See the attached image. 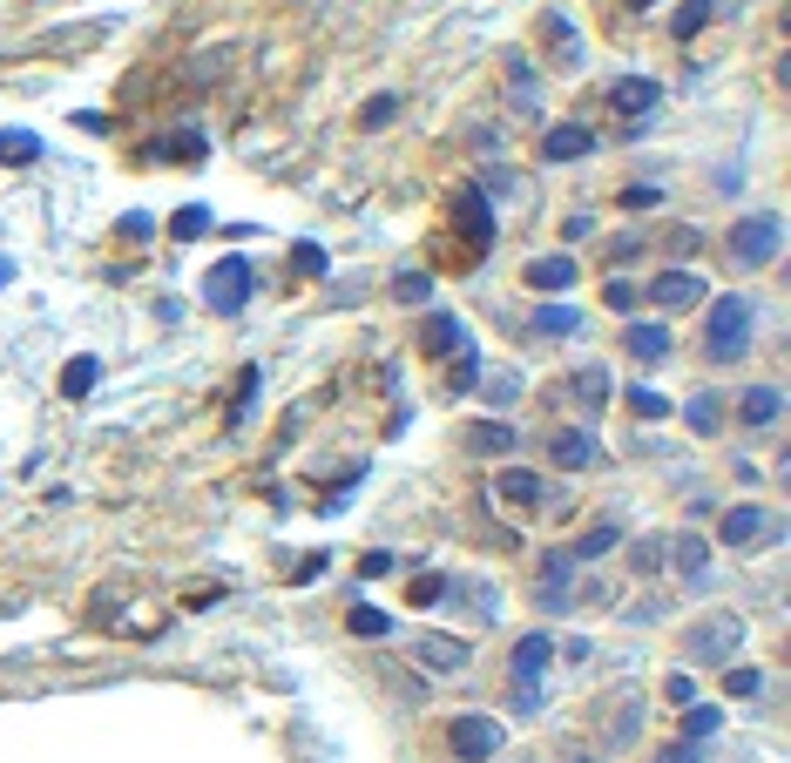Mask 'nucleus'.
<instances>
[{
	"mask_svg": "<svg viewBox=\"0 0 791 763\" xmlns=\"http://www.w3.org/2000/svg\"><path fill=\"white\" fill-rule=\"evenodd\" d=\"M588 230H596V217H588V210H582V217H569V223H562V244H582Z\"/></svg>",
	"mask_w": 791,
	"mask_h": 763,
	"instance_id": "51",
	"label": "nucleus"
},
{
	"mask_svg": "<svg viewBox=\"0 0 791 763\" xmlns=\"http://www.w3.org/2000/svg\"><path fill=\"white\" fill-rule=\"evenodd\" d=\"M392 298H400V304H426V298H433V277H426V270L392 277Z\"/></svg>",
	"mask_w": 791,
	"mask_h": 763,
	"instance_id": "41",
	"label": "nucleus"
},
{
	"mask_svg": "<svg viewBox=\"0 0 791 763\" xmlns=\"http://www.w3.org/2000/svg\"><path fill=\"white\" fill-rule=\"evenodd\" d=\"M684 656L690 662H710V669H731V656H744V615L718 609V615H703L684 628Z\"/></svg>",
	"mask_w": 791,
	"mask_h": 763,
	"instance_id": "2",
	"label": "nucleus"
},
{
	"mask_svg": "<svg viewBox=\"0 0 791 763\" xmlns=\"http://www.w3.org/2000/svg\"><path fill=\"white\" fill-rule=\"evenodd\" d=\"M616 541H622V528H616V520H596V528H588V534L569 547V560H575V568H582V560H603Z\"/></svg>",
	"mask_w": 791,
	"mask_h": 763,
	"instance_id": "27",
	"label": "nucleus"
},
{
	"mask_svg": "<svg viewBox=\"0 0 791 763\" xmlns=\"http://www.w3.org/2000/svg\"><path fill=\"white\" fill-rule=\"evenodd\" d=\"M684 419H690V432H697V439H710V432L724 426V398H718V392H697L690 406H684Z\"/></svg>",
	"mask_w": 791,
	"mask_h": 763,
	"instance_id": "28",
	"label": "nucleus"
},
{
	"mask_svg": "<svg viewBox=\"0 0 791 763\" xmlns=\"http://www.w3.org/2000/svg\"><path fill=\"white\" fill-rule=\"evenodd\" d=\"M345 628H352V635H392V615H386V609H366V601H359V609L345 615Z\"/></svg>",
	"mask_w": 791,
	"mask_h": 763,
	"instance_id": "40",
	"label": "nucleus"
},
{
	"mask_svg": "<svg viewBox=\"0 0 791 763\" xmlns=\"http://www.w3.org/2000/svg\"><path fill=\"white\" fill-rule=\"evenodd\" d=\"M473 379H481V351H473V338L454 351V366H447V392H467Z\"/></svg>",
	"mask_w": 791,
	"mask_h": 763,
	"instance_id": "34",
	"label": "nucleus"
},
{
	"mask_svg": "<svg viewBox=\"0 0 791 763\" xmlns=\"http://www.w3.org/2000/svg\"><path fill=\"white\" fill-rule=\"evenodd\" d=\"M758 690H765V675L750 669V662H744V669H724V696H731V703H750Z\"/></svg>",
	"mask_w": 791,
	"mask_h": 763,
	"instance_id": "36",
	"label": "nucleus"
},
{
	"mask_svg": "<svg viewBox=\"0 0 791 763\" xmlns=\"http://www.w3.org/2000/svg\"><path fill=\"white\" fill-rule=\"evenodd\" d=\"M325 568H332V560H325V554H311V560H298V568H291V581H319Z\"/></svg>",
	"mask_w": 791,
	"mask_h": 763,
	"instance_id": "52",
	"label": "nucleus"
},
{
	"mask_svg": "<svg viewBox=\"0 0 791 763\" xmlns=\"http://www.w3.org/2000/svg\"><path fill=\"white\" fill-rule=\"evenodd\" d=\"M204 230H217V217H210L204 204H183V210L170 217V236H183V244H196V236H204Z\"/></svg>",
	"mask_w": 791,
	"mask_h": 763,
	"instance_id": "32",
	"label": "nucleus"
},
{
	"mask_svg": "<svg viewBox=\"0 0 791 763\" xmlns=\"http://www.w3.org/2000/svg\"><path fill=\"white\" fill-rule=\"evenodd\" d=\"M622 8H629V14H643V8H656V0H622Z\"/></svg>",
	"mask_w": 791,
	"mask_h": 763,
	"instance_id": "54",
	"label": "nucleus"
},
{
	"mask_svg": "<svg viewBox=\"0 0 791 763\" xmlns=\"http://www.w3.org/2000/svg\"><path fill=\"white\" fill-rule=\"evenodd\" d=\"M656 102H663V89L650 82V74H622V82H609V108H616V115H629V123L656 115Z\"/></svg>",
	"mask_w": 791,
	"mask_h": 763,
	"instance_id": "10",
	"label": "nucleus"
},
{
	"mask_svg": "<svg viewBox=\"0 0 791 763\" xmlns=\"http://www.w3.org/2000/svg\"><path fill=\"white\" fill-rule=\"evenodd\" d=\"M392 115H400V95H372V102L359 108V129H386Z\"/></svg>",
	"mask_w": 791,
	"mask_h": 763,
	"instance_id": "42",
	"label": "nucleus"
},
{
	"mask_svg": "<svg viewBox=\"0 0 791 763\" xmlns=\"http://www.w3.org/2000/svg\"><path fill=\"white\" fill-rule=\"evenodd\" d=\"M386 575H392V554H386V547H372V554L359 560V581H386Z\"/></svg>",
	"mask_w": 791,
	"mask_h": 763,
	"instance_id": "46",
	"label": "nucleus"
},
{
	"mask_svg": "<svg viewBox=\"0 0 791 763\" xmlns=\"http://www.w3.org/2000/svg\"><path fill=\"white\" fill-rule=\"evenodd\" d=\"M74 129H89V136H108V129H115V115H102V108H82V115H74Z\"/></svg>",
	"mask_w": 791,
	"mask_h": 763,
	"instance_id": "48",
	"label": "nucleus"
},
{
	"mask_svg": "<svg viewBox=\"0 0 791 763\" xmlns=\"http://www.w3.org/2000/svg\"><path fill=\"white\" fill-rule=\"evenodd\" d=\"M663 554H669V541H663V534H643L637 547H629V568H637V575H656Z\"/></svg>",
	"mask_w": 791,
	"mask_h": 763,
	"instance_id": "35",
	"label": "nucleus"
},
{
	"mask_svg": "<svg viewBox=\"0 0 791 763\" xmlns=\"http://www.w3.org/2000/svg\"><path fill=\"white\" fill-rule=\"evenodd\" d=\"M569 385H575V398H582V406H603V398H609V372H603V366H588V372H575Z\"/></svg>",
	"mask_w": 791,
	"mask_h": 763,
	"instance_id": "37",
	"label": "nucleus"
},
{
	"mask_svg": "<svg viewBox=\"0 0 791 763\" xmlns=\"http://www.w3.org/2000/svg\"><path fill=\"white\" fill-rule=\"evenodd\" d=\"M548 662H555V635L548 628H528L521 641H514V682H541Z\"/></svg>",
	"mask_w": 791,
	"mask_h": 763,
	"instance_id": "11",
	"label": "nucleus"
},
{
	"mask_svg": "<svg viewBox=\"0 0 791 763\" xmlns=\"http://www.w3.org/2000/svg\"><path fill=\"white\" fill-rule=\"evenodd\" d=\"M622 345H629V358H637V366H663V358H669V332L656 325V317L629 325V332H622Z\"/></svg>",
	"mask_w": 791,
	"mask_h": 763,
	"instance_id": "20",
	"label": "nucleus"
},
{
	"mask_svg": "<svg viewBox=\"0 0 791 763\" xmlns=\"http://www.w3.org/2000/svg\"><path fill=\"white\" fill-rule=\"evenodd\" d=\"M718 722H724V709H710V703H684V743H710V737H718Z\"/></svg>",
	"mask_w": 791,
	"mask_h": 763,
	"instance_id": "30",
	"label": "nucleus"
},
{
	"mask_svg": "<svg viewBox=\"0 0 791 763\" xmlns=\"http://www.w3.org/2000/svg\"><path fill=\"white\" fill-rule=\"evenodd\" d=\"M656 763H703V743H669Z\"/></svg>",
	"mask_w": 791,
	"mask_h": 763,
	"instance_id": "50",
	"label": "nucleus"
},
{
	"mask_svg": "<svg viewBox=\"0 0 791 763\" xmlns=\"http://www.w3.org/2000/svg\"><path fill=\"white\" fill-rule=\"evenodd\" d=\"M467 447H473V453H488V460H501V453L514 447V426H507V419H473Z\"/></svg>",
	"mask_w": 791,
	"mask_h": 763,
	"instance_id": "26",
	"label": "nucleus"
},
{
	"mask_svg": "<svg viewBox=\"0 0 791 763\" xmlns=\"http://www.w3.org/2000/svg\"><path fill=\"white\" fill-rule=\"evenodd\" d=\"M123 236H129V244H149V236H156V217H149V210H129V217H123Z\"/></svg>",
	"mask_w": 791,
	"mask_h": 763,
	"instance_id": "44",
	"label": "nucleus"
},
{
	"mask_svg": "<svg viewBox=\"0 0 791 763\" xmlns=\"http://www.w3.org/2000/svg\"><path fill=\"white\" fill-rule=\"evenodd\" d=\"M521 277H528V291H541V298H562L582 270H575V257H535Z\"/></svg>",
	"mask_w": 791,
	"mask_h": 763,
	"instance_id": "16",
	"label": "nucleus"
},
{
	"mask_svg": "<svg viewBox=\"0 0 791 763\" xmlns=\"http://www.w3.org/2000/svg\"><path fill=\"white\" fill-rule=\"evenodd\" d=\"M149 155L156 163H204L210 142H204V129H170V136H149Z\"/></svg>",
	"mask_w": 791,
	"mask_h": 763,
	"instance_id": "15",
	"label": "nucleus"
},
{
	"mask_svg": "<svg viewBox=\"0 0 791 763\" xmlns=\"http://www.w3.org/2000/svg\"><path fill=\"white\" fill-rule=\"evenodd\" d=\"M771 534V513L758 507V500H744V507H731L724 520H718V547H737V554H750Z\"/></svg>",
	"mask_w": 791,
	"mask_h": 763,
	"instance_id": "8",
	"label": "nucleus"
},
{
	"mask_svg": "<svg viewBox=\"0 0 791 763\" xmlns=\"http://www.w3.org/2000/svg\"><path fill=\"white\" fill-rule=\"evenodd\" d=\"M663 696L684 709V703H697V682H690V675H669V682H663Z\"/></svg>",
	"mask_w": 791,
	"mask_h": 763,
	"instance_id": "47",
	"label": "nucleus"
},
{
	"mask_svg": "<svg viewBox=\"0 0 791 763\" xmlns=\"http://www.w3.org/2000/svg\"><path fill=\"white\" fill-rule=\"evenodd\" d=\"M257 385H264V372H257V366H244V372H237V392H230L223 432H244V419H251V406H257Z\"/></svg>",
	"mask_w": 791,
	"mask_h": 763,
	"instance_id": "22",
	"label": "nucleus"
},
{
	"mask_svg": "<svg viewBox=\"0 0 791 763\" xmlns=\"http://www.w3.org/2000/svg\"><path fill=\"white\" fill-rule=\"evenodd\" d=\"M569 575H575V560H569V547H555L541 560V609H575V594H569Z\"/></svg>",
	"mask_w": 791,
	"mask_h": 763,
	"instance_id": "13",
	"label": "nucleus"
},
{
	"mask_svg": "<svg viewBox=\"0 0 791 763\" xmlns=\"http://www.w3.org/2000/svg\"><path fill=\"white\" fill-rule=\"evenodd\" d=\"M622 406H629V419H669V398L650 392V385H629V392H622Z\"/></svg>",
	"mask_w": 791,
	"mask_h": 763,
	"instance_id": "33",
	"label": "nucleus"
},
{
	"mask_svg": "<svg viewBox=\"0 0 791 763\" xmlns=\"http://www.w3.org/2000/svg\"><path fill=\"white\" fill-rule=\"evenodd\" d=\"M0 163H42V136H27V129H0Z\"/></svg>",
	"mask_w": 791,
	"mask_h": 763,
	"instance_id": "31",
	"label": "nucleus"
},
{
	"mask_svg": "<svg viewBox=\"0 0 791 763\" xmlns=\"http://www.w3.org/2000/svg\"><path fill=\"white\" fill-rule=\"evenodd\" d=\"M440 594H447V575H433V568L406 581V601H413V609H433V601H440Z\"/></svg>",
	"mask_w": 791,
	"mask_h": 763,
	"instance_id": "38",
	"label": "nucleus"
},
{
	"mask_svg": "<svg viewBox=\"0 0 791 763\" xmlns=\"http://www.w3.org/2000/svg\"><path fill=\"white\" fill-rule=\"evenodd\" d=\"M460 345H467L460 317H454V311H426V325H420V351H426V358H454Z\"/></svg>",
	"mask_w": 791,
	"mask_h": 763,
	"instance_id": "14",
	"label": "nucleus"
},
{
	"mask_svg": "<svg viewBox=\"0 0 791 763\" xmlns=\"http://www.w3.org/2000/svg\"><path fill=\"white\" fill-rule=\"evenodd\" d=\"M291 270H298V277H325V270H332L325 244H291Z\"/></svg>",
	"mask_w": 791,
	"mask_h": 763,
	"instance_id": "39",
	"label": "nucleus"
},
{
	"mask_svg": "<svg viewBox=\"0 0 791 763\" xmlns=\"http://www.w3.org/2000/svg\"><path fill=\"white\" fill-rule=\"evenodd\" d=\"M501 743H507V730H501L494 716H454V722H447V750H454L460 763H494Z\"/></svg>",
	"mask_w": 791,
	"mask_h": 763,
	"instance_id": "6",
	"label": "nucleus"
},
{
	"mask_svg": "<svg viewBox=\"0 0 791 763\" xmlns=\"http://www.w3.org/2000/svg\"><path fill=\"white\" fill-rule=\"evenodd\" d=\"M514 709L535 716V709H541V682H514Z\"/></svg>",
	"mask_w": 791,
	"mask_h": 763,
	"instance_id": "49",
	"label": "nucleus"
},
{
	"mask_svg": "<svg viewBox=\"0 0 791 763\" xmlns=\"http://www.w3.org/2000/svg\"><path fill=\"white\" fill-rule=\"evenodd\" d=\"M603 304H609V311H629V304H637V291H629V277H609V285H603Z\"/></svg>",
	"mask_w": 791,
	"mask_h": 763,
	"instance_id": "45",
	"label": "nucleus"
},
{
	"mask_svg": "<svg viewBox=\"0 0 791 763\" xmlns=\"http://www.w3.org/2000/svg\"><path fill=\"white\" fill-rule=\"evenodd\" d=\"M778 413H784V392H778V385H750V392H744V406H737L744 426H771Z\"/></svg>",
	"mask_w": 791,
	"mask_h": 763,
	"instance_id": "25",
	"label": "nucleus"
},
{
	"mask_svg": "<svg viewBox=\"0 0 791 763\" xmlns=\"http://www.w3.org/2000/svg\"><path fill=\"white\" fill-rule=\"evenodd\" d=\"M548 460H555L562 473H582V466H596V432H588V426H562L555 439H548Z\"/></svg>",
	"mask_w": 791,
	"mask_h": 763,
	"instance_id": "12",
	"label": "nucleus"
},
{
	"mask_svg": "<svg viewBox=\"0 0 791 763\" xmlns=\"http://www.w3.org/2000/svg\"><path fill=\"white\" fill-rule=\"evenodd\" d=\"M95 385H102V358H95V351H74L68 366H61V392H68V398H89Z\"/></svg>",
	"mask_w": 791,
	"mask_h": 763,
	"instance_id": "23",
	"label": "nucleus"
},
{
	"mask_svg": "<svg viewBox=\"0 0 791 763\" xmlns=\"http://www.w3.org/2000/svg\"><path fill=\"white\" fill-rule=\"evenodd\" d=\"M710 298V285L697 270H684V264H669L663 277H650V304L656 311H690V304H703Z\"/></svg>",
	"mask_w": 791,
	"mask_h": 763,
	"instance_id": "7",
	"label": "nucleus"
},
{
	"mask_svg": "<svg viewBox=\"0 0 791 763\" xmlns=\"http://www.w3.org/2000/svg\"><path fill=\"white\" fill-rule=\"evenodd\" d=\"M656 204H663L656 183H629V189H622V210H656Z\"/></svg>",
	"mask_w": 791,
	"mask_h": 763,
	"instance_id": "43",
	"label": "nucleus"
},
{
	"mask_svg": "<svg viewBox=\"0 0 791 763\" xmlns=\"http://www.w3.org/2000/svg\"><path fill=\"white\" fill-rule=\"evenodd\" d=\"M528 332H535V338H569V332H582V311H575V304H541V311L528 317Z\"/></svg>",
	"mask_w": 791,
	"mask_h": 763,
	"instance_id": "24",
	"label": "nucleus"
},
{
	"mask_svg": "<svg viewBox=\"0 0 791 763\" xmlns=\"http://www.w3.org/2000/svg\"><path fill=\"white\" fill-rule=\"evenodd\" d=\"M0 285H14V257H0Z\"/></svg>",
	"mask_w": 791,
	"mask_h": 763,
	"instance_id": "53",
	"label": "nucleus"
},
{
	"mask_svg": "<svg viewBox=\"0 0 791 763\" xmlns=\"http://www.w3.org/2000/svg\"><path fill=\"white\" fill-rule=\"evenodd\" d=\"M494 494H501V507H514V513H535V507H548L541 473H528V466H501V473H494Z\"/></svg>",
	"mask_w": 791,
	"mask_h": 763,
	"instance_id": "9",
	"label": "nucleus"
},
{
	"mask_svg": "<svg viewBox=\"0 0 791 763\" xmlns=\"http://www.w3.org/2000/svg\"><path fill=\"white\" fill-rule=\"evenodd\" d=\"M433 675H460L467 669V641L460 635H420V649H413Z\"/></svg>",
	"mask_w": 791,
	"mask_h": 763,
	"instance_id": "17",
	"label": "nucleus"
},
{
	"mask_svg": "<svg viewBox=\"0 0 791 763\" xmlns=\"http://www.w3.org/2000/svg\"><path fill=\"white\" fill-rule=\"evenodd\" d=\"M454 230H460V244L473 251V264L494 251V204H488V189L467 183V189L454 196Z\"/></svg>",
	"mask_w": 791,
	"mask_h": 763,
	"instance_id": "5",
	"label": "nucleus"
},
{
	"mask_svg": "<svg viewBox=\"0 0 791 763\" xmlns=\"http://www.w3.org/2000/svg\"><path fill=\"white\" fill-rule=\"evenodd\" d=\"M541 42H548V55H555L562 68H582V34H575V21L569 14H541Z\"/></svg>",
	"mask_w": 791,
	"mask_h": 763,
	"instance_id": "18",
	"label": "nucleus"
},
{
	"mask_svg": "<svg viewBox=\"0 0 791 763\" xmlns=\"http://www.w3.org/2000/svg\"><path fill=\"white\" fill-rule=\"evenodd\" d=\"M251 291H257V277H251L244 257H217V264L204 270V304H210L217 317H237V311L251 304Z\"/></svg>",
	"mask_w": 791,
	"mask_h": 763,
	"instance_id": "4",
	"label": "nucleus"
},
{
	"mask_svg": "<svg viewBox=\"0 0 791 763\" xmlns=\"http://www.w3.org/2000/svg\"><path fill=\"white\" fill-rule=\"evenodd\" d=\"M744 345H750V298H744V291L710 298V317H703V351L718 358V366H737Z\"/></svg>",
	"mask_w": 791,
	"mask_h": 763,
	"instance_id": "1",
	"label": "nucleus"
},
{
	"mask_svg": "<svg viewBox=\"0 0 791 763\" xmlns=\"http://www.w3.org/2000/svg\"><path fill=\"white\" fill-rule=\"evenodd\" d=\"M596 149V136H588L582 123H555L541 136V163H575V155H588Z\"/></svg>",
	"mask_w": 791,
	"mask_h": 763,
	"instance_id": "19",
	"label": "nucleus"
},
{
	"mask_svg": "<svg viewBox=\"0 0 791 763\" xmlns=\"http://www.w3.org/2000/svg\"><path fill=\"white\" fill-rule=\"evenodd\" d=\"M778 251H784V217H778V210H758V217H744V223L731 230V257H737L744 270L778 264Z\"/></svg>",
	"mask_w": 791,
	"mask_h": 763,
	"instance_id": "3",
	"label": "nucleus"
},
{
	"mask_svg": "<svg viewBox=\"0 0 791 763\" xmlns=\"http://www.w3.org/2000/svg\"><path fill=\"white\" fill-rule=\"evenodd\" d=\"M710 14H718V0H690V8L669 14V34H677V42H697V34L710 27Z\"/></svg>",
	"mask_w": 791,
	"mask_h": 763,
	"instance_id": "29",
	"label": "nucleus"
},
{
	"mask_svg": "<svg viewBox=\"0 0 791 763\" xmlns=\"http://www.w3.org/2000/svg\"><path fill=\"white\" fill-rule=\"evenodd\" d=\"M663 560H669V568H677L684 581H703V568H710V541H703V534H677Z\"/></svg>",
	"mask_w": 791,
	"mask_h": 763,
	"instance_id": "21",
	"label": "nucleus"
}]
</instances>
